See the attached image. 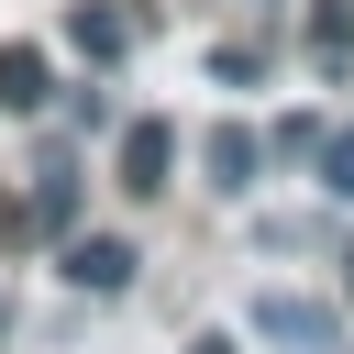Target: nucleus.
<instances>
[{
  "label": "nucleus",
  "mask_w": 354,
  "mask_h": 354,
  "mask_svg": "<svg viewBox=\"0 0 354 354\" xmlns=\"http://www.w3.org/2000/svg\"><path fill=\"white\" fill-rule=\"evenodd\" d=\"M254 332H266L277 354H343V321H332L321 299H299V288H266V299H254Z\"/></svg>",
  "instance_id": "f257e3e1"
},
{
  "label": "nucleus",
  "mask_w": 354,
  "mask_h": 354,
  "mask_svg": "<svg viewBox=\"0 0 354 354\" xmlns=\"http://www.w3.org/2000/svg\"><path fill=\"white\" fill-rule=\"evenodd\" d=\"M111 166H122V188L144 199V188H166V166H177V133H166L155 111H133V122H122V155H111Z\"/></svg>",
  "instance_id": "f03ea898"
},
{
  "label": "nucleus",
  "mask_w": 354,
  "mask_h": 354,
  "mask_svg": "<svg viewBox=\"0 0 354 354\" xmlns=\"http://www.w3.org/2000/svg\"><path fill=\"white\" fill-rule=\"evenodd\" d=\"M133 266H144V254H133L122 232H66V277H77V288H133Z\"/></svg>",
  "instance_id": "7ed1b4c3"
},
{
  "label": "nucleus",
  "mask_w": 354,
  "mask_h": 354,
  "mask_svg": "<svg viewBox=\"0 0 354 354\" xmlns=\"http://www.w3.org/2000/svg\"><path fill=\"white\" fill-rule=\"evenodd\" d=\"M66 44H77V55H100V66H111V55H122V44H133V11H122V0H77V11H66Z\"/></svg>",
  "instance_id": "20e7f679"
},
{
  "label": "nucleus",
  "mask_w": 354,
  "mask_h": 354,
  "mask_svg": "<svg viewBox=\"0 0 354 354\" xmlns=\"http://www.w3.org/2000/svg\"><path fill=\"white\" fill-rule=\"evenodd\" d=\"M254 166H266V144H254L243 122H210V188H221V199H243V188H254Z\"/></svg>",
  "instance_id": "39448f33"
},
{
  "label": "nucleus",
  "mask_w": 354,
  "mask_h": 354,
  "mask_svg": "<svg viewBox=\"0 0 354 354\" xmlns=\"http://www.w3.org/2000/svg\"><path fill=\"white\" fill-rule=\"evenodd\" d=\"M33 221H44L55 243L77 232V166H66V155H44V166H33Z\"/></svg>",
  "instance_id": "423d86ee"
},
{
  "label": "nucleus",
  "mask_w": 354,
  "mask_h": 354,
  "mask_svg": "<svg viewBox=\"0 0 354 354\" xmlns=\"http://www.w3.org/2000/svg\"><path fill=\"white\" fill-rule=\"evenodd\" d=\"M44 88H55L44 44H0V111H44Z\"/></svg>",
  "instance_id": "0eeeda50"
},
{
  "label": "nucleus",
  "mask_w": 354,
  "mask_h": 354,
  "mask_svg": "<svg viewBox=\"0 0 354 354\" xmlns=\"http://www.w3.org/2000/svg\"><path fill=\"white\" fill-rule=\"evenodd\" d=\"M310 155H321V188H332V199H354V122H343V133H321Z\"/></svg>",
  "instance_id": "6e6552de"
},
{
  "label": "nucleus",
  "mask_w": 354,
  "mask_h": 354,
  "mask_svg": "<svg viewBox=\"0 0 354 354\" xmlns=\"http://www.w3.org/2000/svg\"><path fill=\"white\" fill-rule=\"evenodd\" d=\"M210 77H221V88H254L266 55H254V44H210Z\"/></svg>",
  "instance_id": "1a4fd4ad"
},
{
  "label": "nucleus",
  "mask_w": 354,
  "mask_h": 354,
  "mask_svg": "<svg viewBox=\"0 0 354 354\" xmlns=\"http://www.w3.org/2000/svg\"><path fill=\"white\" fill-rule=\"evenodd\" d=\"M188 354H232V343H221V332H210V343H188Z\"/></svg>",
  "instance_id": "9d476101"
},
{
  "label": "nucleus",
  "mask_w": 354,
  "mask_h": 354,
  "mask_svg": "<svg viewBox=\"0 0 354 354\" xmlns=\"http://www.w3.org/2000/svg\"><path fill=\"white\" fill-rule=\"evenodd\" d=\"M343 288H354V254H343Z\"/></svg>",
  "instance_id": "9b49d317"
}]
</instances>
